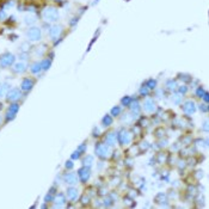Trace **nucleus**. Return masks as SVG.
I'll list each match as a JSON object with an SVG mask.
<instances>
[{
    "label": "nucleus",
    "mask_w": 209,
    "mask_h": 209,
    "mask_svg": "<svg viewBox=\"0 0 209 209\" xmlns=\"http://www.w3.org/2000/svg\"><path fill=\"white\" fill-rule=\"evenodd\" d=\"M53 200V197H51V194H48L45 196V202H48V201H51Z\"/></svg>",
    "instance_id": "obj_40"
},
{
    "label": "nucleus",
    "mask_w": 209,
    "mask_h": 209,
    "mask_svg": "<svg viewBox=\"0 0 209 209\" xmlns=\"http://www.w3.org/2000/svg\"><path fill=\"white\" fill-rule=\"evenodd\" d=\"M203 130L204 132H208V121H206L204 124H203Z\"/></svg>",
    "instance_id": "obj_42"
},
{
    "label": "nucleus",
    "mask_w": 209,
    "mask_h": 209,
    "mask_svg": "<svg viewBox=\"0 0 209 209\" xmlns=\"http://www.w3.org/2000/svg\"><path fill=\"white\" fill-rule=\"evenodd\" d=\"M186 91H188V87H186V86H180V87H179V93H180V94H182V93H185Z\"/></svg>",
    "instance_id": "obj_35"
},
{
    "label": "nucleus",
    "mask_w": 209,
    "mask_h": 209,
    "mask_svg": "<svg viewBox=\"0 0 209 209\" xmlns=\"http://www.w3.org/2000/svg\"><path fill=\"white\" fill-rule=\"evenodd\" d=\"M130 102H132L130 97H124V98L122 99V104H123V105H129Z\"/></svg>",
    "instance_id": "obj_30"
},
{
    "label": "nucleus",
    "mask_w": 209,
    "mask_h": 209,
    "mask_svg": "<svg viewBox=\"0 0 209 209\" xmlns=\"http://www.w3.org/2000/svg\"><path fill=\"white\" fill-rule=\"evenodd\" d=\"M67 197H68L69 200H77L78 197V190L75 188H68L67 189Z\"/></svg>",
    "instance_id": "obj_14"
},
{
    "label": "nucleus",
    "mask_w": 209,
    "mask_h": 209,
    "mask_svg": "<svg viewBox=\"0 0 209 209\" xmlns=\"http://www.w3.org/2000/svg\"><path fill=\"white\" fill-rule=\"evenodd\" d=\"M130 109H132V112L134 114V115H138V114L140 112V104H139L138 100H135V102L132 103Z\"/></svg>",
    "instance_id": "obj_21"
},
{
    "label": "nucleus",
    "mask_w": 209,
    "mask_h": 209,
    "mask_svg": "<svg viewBox=\"0 0 209 209\" xmlns=\"http://www.w3.org/2000/svg\"><path fill=\"white\" fill-rule=\"evenodd\" d=\"M66 167L67 168H72L73 167V163H72V161H66Z\"/></svg>",
    "instance_id": "obj_39"
},
{
    "label": "nucleus",
    "mask_w": 209,
    "mask_h": 209,
    "mask_svg": "<svg viewBox=\"0 0 209 209\" xmlns=\"http://www.w3.org/2000/svg\"><path fill=\"white\" fill-rule=\"evenodd\" d=\"M83 164H84L85 166H87V167H90V166L93 164V157H92V156H87V157L84 159Z\"/></svg>",
    "instance_id": "obj_23"
},
{
    "label": "nucleus",
    "mask_w": 209,
    "mask_h": 209,
    "mask_svg": "<svg viewBox=\"0 0 209 209\" xmlns=\"http://www.w3.org/2000/svg\"><path fill=\"white\" fill-rule=\"evenodd\" d=\"M116 139H117V134L116 133H109L106 135V138H105V142H106V145H109V146H114L116 144Z\"/></svg>",
    "instance_id": "obj_12"
},
{
    "label": "nucleus",
    "mask_w": 209,
    "mask_h": 209,
    "mask_svg": "<svg viewBox=\"0 0 209 209\" xmlns=\"http://www.w3.org/2000/svg\"><path fill=\"white\" fill-rule=\"evenodd\" d=\"M84 150H85V145H84V144H83V145H80V147L78 148V151H79L80 153H81V152H84Z\"/></svg>",
    "instance_id": "obj_41"
},
{
    "label": "nucleus",
    "mask_w": 209,
    "mask_h": 209,
    "mask_svg": "<svg viewBox=\"0 0 209 209\" xmlns=\"http://www.w3.org/2000/svg\"><path fill=\"white\" fill-rule=\"evenodd\" d=\"M9 89H10V85L7 83L0 84V97L6 96V94H7V92H9Z\"/></svg>",
    "instance_id": "obj_18"
},
{
    "label": "nucleus",
    "mask_w": 209,
    "mask_h": 209,
    "mask_svg": "<svg viewBox=\"0 0 209 209\" xmlns=\"http://www.w3.org/2000/svg\"><path fill=\"white\" fill-rule=\"evenodd\" d=\"M25 69H26V63L25 62H18V63L15 65V67H13V71H15L16 73H23Z\"/></svg>",
    "instance_id": "obj_17"
},
{
    "label": "nucleus",
    "mask_w": 209,
    "mask_h": 209,
    "mask_svg": "<svg viewBox=\"0 0 209 209\" xmlns=\"http://www.w3.org/2000/svg\"><path fill=\"white\" fill-rule=\"evenodd\" d=\"M6 96H7V99L11 100V102H16V100H18L19 98H21L22 92H21V90H19V89H12V90H10L7 92Z\"/></svg>",
    "instance_id": "obj_6"
},
{
    "label": "nucleus",
    "mask_w": 209,
    "mask_h": 209,
    "mask_svg": "<svg viewBox=\"0 0 209 209\" xmlns=\"http://www.w3.org/2000/svg\"><path fill=\"white\" fill-rule=\"evenodd\" d=\"M148 90H150V89H148V87H141L140 93L142 94V96H147V94H148Z\"/></svg>",
    "instance_id": "obj_31"
},
{
    "label": "nucleus",
    "mask_w": 209,
    "mask_h": 209,
    "mask_svg": "<svg viewBox=\"0 0 209 209\" xmlns=\"http://www.w3.org/2000/svg\"><path fill=\"white\" fill-rule=\"evenodd\" d=\"M200 109H201V111H203V112H207L208 111V106L204 104V105H201L200 106Z\"/></svg>",
    "instance_id": "obj_37"
},
{
    "label": "nucleus",
    "mask_w": 209,
    "mask_h": 209,
    "mask_svg": "<svg viewBox=\"0 0 209 209\" xmlns=\"http://www.w3.org/2000/svg\"><path fill=\"white\" fill-rule=\"evenodd\" d=\"M117 139H118V141H120V144L121 145H128L130 142V140H132V136H130V134L128 133L126 129H122L118 134H117Z\"/></svg>",
    "instance_id": "obj_3"
},
{
    "label": "nucleus",
    "mask_w": 209,
    "mask_h": 209,
    "mask_svg": "<svg viewBox=\"0 0 209 209\" xmlns=\"http://www.w3.org/2000/svg\"><path fill=\"white\" fill-rule=\"evenodd\" d=\"M156 86H157V81L154 79H151V80H148V83H147V87L150 90H153V89H156Z\"/></svg>",
    "instance_id": "obj_26"
},
{
    "label": "nucleus",
    "mask_w": 209,
    "mask_h": 209,
    "mask_svg": "<svg viewBox=\"0 0 209 209\" xmlns=\"http://www.w3.org/2000/svg\"><path fill=\"white\" fill-rule=\"evenodd\" d=\"M13 62H15V55L7 53V54H4L0 59V65L3 67H7V66H11Z\"/></svg>",
    "instance_id": "obj_4"
},
{
    "label": "nucleus",
    "mask_w": 209,
    "mask_h": 209,
    "mask_svg": "<svg viewBox=\"0 0 209 209\" xmlns=\"http://www.w3.org/2000/svg\"><path fill=\"white\" fill-rule=\"evenodd\" d=\"M144 109L147 112H153L154 110H156V103H154V100L151 99V98L146 99L145 103H144Z\"/></svg>",
    "instance_id": "obj_11"
},
{
    "label": "nucleus",
    "mask_w": 209,
    "mask_h": 209,
    "mask_svg": "<svg viewBox=\"0 0 209 209\" xmlns=\"http://www.w3.org/2000/svg\"><path fill=\"white\" fill-rule=\"evenodd\" d=\"M121 114V108L120 106H115V108H112L111 109V115L112 116H118Z\"/></svg>",
    "instance_id": "obj_28"
},
{
    "label": "nucleus",
    "mask_w": 209,
    "mask_h": 209,
    "mask_svg": "<svg viewBox=\"0 0 209 209\" xmlns=\"http://www.w3.org/2000/svg\"><path fill=\"white\" fill-rule=\"evenodd\" d=\"M87 202H89V197H86V196H85V197L83 198V203H87Z\"/></svg>",
    "instance_id": "obj_44"
},
{
    "label": "nucleus",
    "mask_w": 209,
    "mask_h": 209,
    "mask_svg": "<svg viewBox=\"0 0 209 209\" xmlns=\"http://www.w3.org/2000/svg\"><path fill=\"white\" fill-rule=\"evenodd\" d=\"M50 65H51V62H50V60H48V59L43 60V61L41 62V67H42V69H43V71H47V69H49Z\"/></svg>",
    "instance_id": "obj_24"
},
{
    "label": "nucleus",
    "mask_w": 209,
    "mask_h": 209,
    "mask_svg": "<svg viewBox=\"0 0 209 209\" xmlns=\"http://www.w3.org/2000/svg\"><path fill=\"white\" fill-rule=\"evenodd\" d=\"M156 202H157V203H159V204L166 203V195L164 192H159L156 196Z\"/></svg>",
    "instance_id": "obj_19"
},
{
    "label": "nucleus",
    "mask_w": 209,
    "mask_h": 209,
    "mask_svg": "<svg viewBox=\"0 0 209 209\" xmlns=\"http://www.w3.org/2000/svg\"><path fill=\"white\" fill-rule=\"evenodd\" d=\"M202 97H203V100H204V102H206V103H208V100H209V98H208V97H209V96H208V93H207V92H204V94H203Z\"/></svg>",
    "instance_id": "obj_38"
},
{
    "label": "nucleus",
    "mask_w": 209,
    "mask_h": 209,
    "mask_svg": "<svg viewBox=\"0 0 209 209\" xmlns=\"http://www.w3.org/2000/svg\"><path fill=\"white\" fill-rule=\"evenodd\" d=\"M78 176L81 182H87V179L90 178V168L87 166H84L81 168H79L78 171Z\"/></svg>",
    "instance_id": "obj_7"
},
{
    "label": "nucleus",
    "mask_w": 209,
    "mask_h": 209,
    "mask_svg": "<svg viewBox=\"0 0 209 209\" xmlns=\"http://www.w3.org/2000/svg\"><path fill=\"white\" fill-rule=\"evenodd\" d=\"M96 154L100 158H108L110 154V150L109 147L106 145H103V144H98L96 146Z\"/></svg>",
    "instance_id": "obj_2"
},
{
    "label": "nucleus",
    "mask_w": 209,
    "mask_h": 209,
    "mask_svg": "<svg viewBox=\"0 0 209 209\" xmlns=\"http://www.w3.org/2000/svg\"><path fill=\"white\" fill-rule=\"evenodd\" d=\"M111 123H112V117H111V116H109V115L104 116V118H103V126L109 127Z\"/></svg>",
    "instance_id": "obj_25"
},
{
    "label": "nucleus",
    "mask_w": 209,
    "mask_h": 209,
    "mask_svg": "<svg viewBox=\"0 0 209 209\" xmlns=\"http://www.w3.org/2000/svg\"><path fill=\"white\" fill-rule=\"evenodd\" d=\"M99 3V0H93V3H92V5H96V4H98Z\"/></svg>",
    "instance_id": "obj_45"
},
{
    "label": "nucleus",
    "mask_w": 209,
    "mask_h": 209,
    "mask_svg": "<svg viewBox=\"0 0 209 209\" xmlns=\"http://www.w3.org/2000/svg\"><path fill=\"white\" fill-rule=\"evenodd\" d=\"M179 77H180L182 80H184V81H190V77L186 75V74H180Z\"/></svg>",
    "instance_id": "obj_33"
},
{
    "label": "nucleus",
    "mask_w": 209,
    "mask_h": 209,
    "mask_svg": "<svg viewBox=\"0 0 209 209\" xmlns=\"http://www.w3.org/2000/svg\"><path fill=\"white\" fill-rule=\"evenodd\" d=\"M26 35L31 41H38V39H41V30L38 28H30L26 32Z\"/></svg>",
    "instance_id": "obj_5"
},
{
    "label": "nucleus",
    "mask_w": 209,
    "mask_h": 209,
    "mask_svg": "<svg viewBox=\"0 0 209 209\" xmlns=\"http://www.w3.org/2000/svg\"><path fill=\"white\" fill-rule=\"evenodd\" d=\"M33 86V81L30 79H24L22 83V90L23 91H29L31 90V87Z\"/></svg>",
    "instance_id": "obj_16"
},
{
    "label": "nucleus",
    "mask_w": 209,
    "mask_h": 209,
    "mask_svg": "<svg viewBox=\"0 0 209 209\" xmlns=\"http://www.w3.org/2000/svg\"><path fill=\"white\" fill-rule=\"evenodd\" d=\"M196 93H197V96H198V97H201V98H202V96L204 94V90L202 89V87H198L197 91H196Z\"/></svg>",
    "instance_id": "obj_32"
},
{
    "label": "nucleus",
    "mask_w": 209,
    "mask_h": 209,
    "mask_svg": "<svg viewBox=\"0 0 209 209\" xmlns=\"http://www.w3.org/2000/svg\"><path fill=\"white\" fill-rule=\"evenodd\" d=\"M54 202H55V208H57V207H62V206H65V203H66V200H65V196L62 194H59L57 196H56V198L54 200Z\"/></svg>",
    "instance_id": "obj_15"
},
{
    "label": "nucleus",
    "mask_w": 209,
    "mask_h": 209,
    "mask_svg": "<svg viewBox=\"0 0 209 209\" xmlns=\"http://www.w3.org/2000/svg\"><path fill=\"white\" fill-rule=\"evenodd\" d=\"M80 157V152L79 151H75L73 154H72V159H78Z\"/></svg>",
    "instance_id": "obj_34"
},
{
    "label": "nucleus",
    "mask_w": 209,
    "mask_h": 209,
    "mask_svg": "<svg viewBox=\"0 0 209 209\" xmlns=\"http://www.w3.org/2000/svg\"><path fill=\"white\" fill-rule=\"evenodd\" d=\"M4 19H6V12L0 11V21H4Z\"/></svg>",
    "instance_id": "obj_36"
},
{
    "label": "nucleus",
    "mask_w": 209,
    "mask_h": 209,
    "mask_svg": "<svg viewBox=\"0 0 209 209\" xmlns=\"http://www.w3.org/2000/svg\"><path fill=\"white\" fill-rule=\"evenodd\" d=\"M183 110L185 114H188V115H192V114L196 111V105H195V103L192 100H188V102H185L183 105Z\"/></svg>",
    "instance_id": "obj_8"
},
{
    "label": "nucleus",
    "mask_w": 209,
    "mask_h": 209,
    "mask_svg": "<svg viewBox=\"0 0 209 209\" xmlns=\"http://www.w3.org/2000/svg\"><path fill=\"white\" fill-rule=\"evenodd\" d=\"M61 32H62V26H60V25H54V26H51V28H50V31H49L50 37H51L53 39L59 38V36L61 35Z\"/></svg>",
    "instance_id": "obj_9"
},
{
    "label": "nucleus",
    "mask_w": 209,
    "mask_h": 209,
    "mask_svg": "<svg viewBox=\"0 0 209 209\" xmlns=\"http://www.w3.org/2000/svg\"><path fill=\"white\" fill-rule=\"evenodd\" d=\"M30 71L32 72V73H35V74H37V73H39L42 71V67H41V63L39 62H36V63H33L32 66H31V68H30Z\"/></svg>",
    "instance_id": "obj_22"
},
{
    "label": "nucleus",
    "mask_w": 209,
    "mask_h": 209,
    "mask_svg": "<svg viewBox=\"0 0 209 209\" xmlns=\"http://www.w3.org/2000/svg\"><path fill=\"white\" fill-rule=\"evenodd\" d=\"M167 87H168V90H174L177 87V83L174 81V80H168V81H167Z\"/></svg>",
    "instance_id": "obj_27"
},
{
    "label": "nucleus",
    "mask_w": 209,
    "mask_h": 209,
    "mask_svg": "<svg viewBox=\"0 0 209 209\" xmlns=\"http://www.w3.org/2000/svg\"><path fill=\"white\" fill-rule=\"evenodd\" d=\"M24 22L26 25H32V24L36 23V17L32 16V15H28V16L24 17Z\"/></svg>",
    "instance_id": "obj_20"
},
{
    "label": "nucleus",
    "mask_w": 209,
    "mask_h": 209,
    "mask_svg": "<svg viewBox=\"0 0 209 209\" xmlns=\"http://www.w3.org/2000/svg\"><path fill=\"white\" fill-rule=\"evenodd\" d=\"M77 176H75V173H67L66 176H65V182L67 184H69V185H74V184H77Z\"/></svg>",
    "instance_id": "obj_13"
},
{
    "label": "nucleus",
    "mask_w": 209,
    "mask_h": 209,
    "mask_svg": "<svg viewBox=\"0 0 209 209\" xmlns=\"http://www.w3.org/2000/svg\"><path fill=\"white\" fill-rule=\"evenodd\" d=\"M100 133V130L98 129V128H96V129H94V132H93V134H94V136H98V134Z\"/></svg>",
    "instance_id": "obj_43"
},
{
    "label": "nucleus",
    "mask_w": 209,
    "mask_h": 209,
    "mask_svg": "<svg viewBox=\"0 0 209 209\" xmlns=\"http://www.w3.org/2000/svg\"><path fill=\"white\" fill-rule=\"evenodd\" d=\"M43 18L47 22H56L59 19V11L53 6L45 7L43 11Z\"/></svg>",
    "instance_id": "obj_1"
},
{
    "label": "nucleus",
    "mask_w": 209,
    "mask_h": 209,
    "mask_svg": "<svg viewBox=\"0 0 209 209\" xmlns=\"http://www.w3.org/2000/svg\"><path fill=\"white\" fill-rule=\"evenodd\" d=\"M0 121H1V117H0Z\"/></svg>",
    "instance_id": "obj_46"
},
{
    "label": "nucleus",
    "mask_w": 209,
    "mask_h": 209,
    "mask_svg": "<svg viewBox=\"0 0 209 209\" xmlns=\"http://www.w3.org/2000/svg\"><path fill=\"white\" fill-rule=\"evenodd\" d=\"M18 110H19V105L16 104V103L12 104V105L10 106V109H9L7 115H6V120H7V121L13 120V118H15V116H16V114L18 112Z\"/></svg>",
    "instance_id": "obj_10"
},
{
    "label": "nucleus",
    "mask_w": 209,
    "mask_h": 209,
    "mask_svg": "<svg viewBox=\"0 0 209 209\" xmlns=\"http://www.w3.org/2000/svg\"><path fill=\"white\" fill-rule=\"evenodd\" d=\"M172 100H173L174 104H179L180 103V94H173Z\"/></svg>",
    "instance_id": "obj_29"
}]
</instances>
